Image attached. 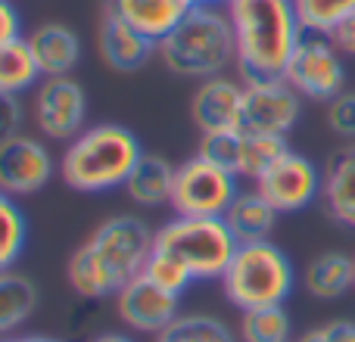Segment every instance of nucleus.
I'll use <instances>...</instances> for the list:
<instances>
[{
	"mask_svg": "<svg viewBox=\"0 0 355 342\" xmlns=\"http://www.w3.org/2000/svg\"><path fill=\"white\" fill-rule=\"evenodd\" d=\"M190 6V0H106V12L128 22L153 44H159L187 16Z\"/></svg>",
	"mask_w": 355,
	"mask_h": 342,
	"instance_id": "18",
	"label": "nucleus"
},
{
	"mask_svg": "<svg viewBox=\"0 0 355 342\" xmlns=\"http://www.w3.org/2000/svg\"><path fill=\"white\" fill-rule=\"evenodd\" d=\"M190 118L200 128V134L240 131L243 128V81L231 75L202 78L190 97Z\"/></svg>",
	"mask_w": 355,
	"mask_h": 342,
	"instance_id": "14",
	"label": "nucleus"
},
{
	"mask_svg": "<svg viewBox=\"0 0 355 342\" xmlns=\"http://www.w3.org/2000/svg\"><path fill=\"white\" fill-rule=\"evenodd\" d=\"M22 35V16L12 0H0V44Z\"/></svg>",
	"mask_w": 355,
	"mask_h": 342,
	"instance_id": "34",
	"label": "nucleus"
},
{
	"mask_svg": "<svg viewBox=\"0 0 355 342\" xmlns=\"http://www.w3.org/2000/svg\"><path fill=\"white\" fill-rule=\"evenodd\" d=\"M240 153H243V131H209V134H200L196 156L234 171V174L240 168Z\"/></svg>",
	"mask_w": 355,
	"mask_h": 342,
	"instance_id": "29",
	"label": "nucleus"
},
{
	"mask_svg": "<svg viewBox=\"0 0 355 342\" xmlns=\"http://www.w3.org/2000/svg\"><path fill=\"white\" fill-rule=\"evenodd\" d=\"M321 171H324L321 206H324L327 218L334 224L355 231V143L340 147Z\"/></svg>",
	"mask_w": 355,
	"mask_h": 342,
	"instance_id": "17",
	"label": "nucleus"
},
{
	"mask_svg": "<svg viewBox=\"0 0 355 342\" xmlns=\"http://www.w3.org/2000/svg\"><path fill=\"white\" fill-rule=\"evenodd\" d=\"M28 243V221L12 196L0 190V271L16 268Z\"/></svg>",
	"mask_w": 355,
	"mask_h": 342,
	"instance_id": "27",
	"label": "nucleus"
},
{
	"mask_svg": "<svg viewBox=\"0 0 355 342\" xmlns=\"http://www.w3.org/2000/svg\"><path fill=\"white\" fill-rule=\"evenodd\" d=\"M331 41L337 44V50L343 56H352V60H355V12L346 19L343 25H337V31L331 35Z\"/></svg>",
	"mask_w": 355,
	"mask_h": 342,
	"instance_id": "35",
	"label": "nucleus"
},
{
	"mask_svg": "<svg viewBox=\"0 0 355 342\" xmlns=\"http://www.w3.org/2000/svg\"><path fill=\"white\" fill-rule=\"evenodd\" d=\"M150 224L137 215H112L97 224L69 255L66 280L81 299H112L128 280L144 274L153 252Z\"/></svg>",
	"mask_w": 355,
	"mask_h": 342,
	"instance_id": "1",
	"label": "nucleus"
},
{
	"mask_svg": "<svg viewBox=\"0 0 355 342\" xmlns=\"http://www.w3.org/2000/svg\"><path fill=\"white\" fill-rule=\"evenodd\" d=\"M156 56L178 78H215L237 66V44L227 6L193 3L187 16L156 44Z\"/></svg>",
	"mask_w": 355,
	"mask_h": 342,
	"instance_id": "3",
	"label": "nucleus"
},
{
	"mask_svg": "<svg viewBox=\"0 0 355 342\" xmlns=\"http://www.w3.org/2000/svg\"><path fill=\"white\" fill-rule=\"evenodd\" d=\"M41 69H37L31 47L25 41V35L10 37L6 44H0V93L10 97H22V93L35 91L41 84Z\"/></svg>",
	"mask_w": 355,
	"mask_h": 342,
	"instance_id": "23",
	"label": "nucleus"
},
{
	"mask_svg": "<svg viewBox=\"0 0 355 342\" xmlns=\"http://www.w3.org/2000/svg\"><path fill=\"white\" fill-rule=\"evenodd\" d=\"M116 314L131 333L156 336L181 314V296L162 289L147 274H137L116 296Z\"/></svg>",
	"mask_w": 355,
	"mask_h": 342,
	"instance_id": "13",
	"label": "nucleus"
},
{
	"mask_svg": "<svg viewBox=\"0 0 355 342\" xmlns=\"http://www.w3.org/2000/svg\"><path fill=\"white\" fill-rule=\"evenodd\" d=\"M22 103L19 97H10V93H0V141L10 134H19L22 128Z\"/></svg>",
	"mask_w": 355,
	"mask_h": 342,
	"instance_id": "33",
	"label": "nucleus"
},
{
	"mask_svg": "<svg viewBox=\"0 0 355 342\" xmlns=\"http://www.w3.org/2000/svg\"><path fill=\"white\" fill-rule=\"evenodd\" d=\"M327 128L346 143H355V91L346 87L343 93L327 103Z\"/></svg>",
	"mask_w": 355,
	"mask_h": 342,
	"instance_id": "31",
	"label": "nucleus"
},
{
	"mask_svg": "<svg viewBox=\"0 0 355 342\" xmlns=\"http://www.w3.org/2000/svg\"><path fill=\"white\" fill-rule=\"evenodd\" d=\"M175 168L166 156L159 153H144L137 159L135 171L125 181V193L135 206L144 208H159V206H172V190H175Z\"/></svg>",
	"mask_w": 355,
	"mask_h": 342,
	"instance_id": "19",
	"label": "nucleus"
},
{
	"mask_svg": "<svg viewBox=\"0 0 355 342\" xmlns=\"http://www.w3.org/2000/svg\"><path fill=\"white\" fill-rule=\"evenodd\" d=\"M60 174V159L35 134H10L0 141V190L12 199L35 196Z\"/></svg>",
	"mask_w": 355,
	"mask_h": 342,
	"instance_id": "11",
	"label": "nucleus"
},
{
	"mask_svg": "<svg viewBox=\"0 0 355 342\" xmlns=\"http://www.w3.org/2000/svg\"><path fill=\"white\" fill-rule=\"evenodd\" d=\"M153 342H240V336L215 314L181 312L166 330L156 333Z\"/></svg>",
	"mask_w": 355,
	"mask_h": 342,
	"instance_id": "24",
	"label": "nucleus"
},
{
	"mask_svg": "<svg viewBox=\"0 0 355 342\" xmlns=\"http://www.w3.org/2000/svg\"><path fill=\"white\" fill-rule=\"evenodd\" d=\"M252 187L277 208V215H293L321 202L324 171L315 165L309 156L287 150L275 165H268L252 181Z\"/></svg>",
	"mask_w": 355,
	"mask_h": 342,
	"instance_id": "10",
	"label": "nucleus"
},
{
	"mask_svg": "<svg viewBox=\"0 0 355 342\" xmlns=\"http://www.w3.org/2000/svg\"><path fill=\"white\" fill-rule=\"evenodd\" d=\"M225 224L237 243H262L277 224V208L259 193L256 187L240 190L237 199L225 212Z\"/></svg>",
	"mask_w": 355,
	"mask_h": 342,
	"instance_id": "20",
	"label": "nucleus"
},
{
	"mask_svg": "<svg viewBox=\"0 0 355 342\" xmlns=\"http://www.w3.org/2000/svg\"><path fill=\"white\" fill-rule=\"evenodd\" d=\"M293 10L306 35L331 37L355 12V0H293Z\"/></svg>",
	"mask_w": 355,
	"mask_h": 342,
	"instance_id": "26",
	"label": "nucleus"
},
{
	"mask_svg": "<svg viewBox=\"0 0 355 342\" xmlns=\"http://www.w3.org/2000/svg\"><path fill=\"white\" fill-rule=\"evenodd\" d=\"M31 118L44 141L69 143L87 128V93L72 75L41 78L31 91Z\"/></svg>",
	"mask_w": 355,
	"mask_h": 342,
	"instance_id": "9",
	"label": "nucleus"
},
{
	"mask_svg": "<svg viewBox=\"0 0 355 342\" xmlns=\"http://www.w3.org/2000/svg\"><path fill=\"white\" fill-rule=\"evenodd\" d=\"M227 16L237 44V72L250 78H281L302 41L293 0H231Z\"/></svg>",
	"mask_w": 355,
	"mask_h": 342,
	"instance_id": "2",
	"label": "nucleus"
},
{
	"mask_svg": "<svg viewBox=\"0 0 355 342\" xmlns=\"http://www.w3.org/2000/svg\"><path fill=\"white\" fill-rule=\"evenodd\" d=\"M237 240L225 218H190L175 215L153 237V252L172 258L193 283L221 280L225 268L237 252Z\"/></svg>",
	"mask_w": 355,
	"mask_h": 342,
	"instance_id": "6",
	"label": "nucleus"
},
{
	"mask_svg": "<svg viewBox=\"0 0 355 342\" xmlns=\"http://www.w3.org/2000/svg\"><path fill=\"white\" fill-rule=\"evenodd\" d=\"M144 274H147L153 283H159L162 289H168V293H175V296H184L190 287H193V280H190V277L184 274L181 268H178V264L172 262V258L159 255V252H150V258H147V268H144Z\"/></svg>",
	"mask_w": 355,
	"mask_h": 342,
	"instance_id": "30",
	"label": "nucleus"
},
{
	"mask_svg": "<svg viewBox=\"0 0 355 342\" xmlns=\"http://www.w3.org/2000/svg\"><path fill=\"white\" fill-rule=\"evenodd\" d=\"M290 150L287 137L271 134H246L243 131V153H240V181H256L268 165H275L284 153Z\"/></svg>",
	"mask_w": 355,
	"mask_h": 342,
	"instance_id": "28",
	"label": "nucleus"
},
{
	"mask_svg": "<svg viewBox=\"0 0 355 342\" xmlns=\"http://www.w3.org/2000/svg\"><path fill=\"white\" fill-rule=\"evenodd\" d=\"M284 78L302 100L327 106L337 93L346 91V56L340 53L331 37L302 35L287 69H284Z\"/></svg>",
	"mask_w": 355,
	"mask_h": 342,
	"instance_id": "8",
	"label": "nucleus"
},
{
	"mask_svg": "<svg viewBox=\"0 0 355 342\" xmlns=\"http://www.w3.org/2000/svg\"><path fill=\"white\" fill-rule=\"evenodd\" d=\"M302 287L312 299L334 302L355 289V258L346 252H321L302 271Z\"/></svg>",
	"mask_w": 355,
	"mask_h": 342,
	"instance_id": "21",
	"label": "nucleus"
},
{
	"mask_svg": "<svg viewBox=\"0 0 355 342\" xmlns=\"http://www.w3.org/2000/svg\"><path fill=\"white\" fill-rule=\"evenodd\" d=\"M144 147L125 125H87L60 156V177L78 193H110L125 187Z\"/></svg>",
	"mask_w": 355,
	"mask_h": 342,
	"instance_id": "4",
	"label": "nucleus"
},
{
	"mask_svg": "<svg viewBox=\"0 0 355 342\" xmlns=\"http://www.w3.org/2000/svg\"><path fill=\"white\" fill-rule=\"evenodd\" d=\"M0 342H60L53 336H19V333H12V336H3Z\"/></svg>",
	"mask_w": 355,
	"mask_h": 342,
	"instance_id": "36",
	"label": "nucleus"
},
{
	"mask_svg": "<svg viewBox=\"0 0 355 342\" xmlns=\"http://www.w3.org/2000/svg\"><path fill=\"white\" fill-rule=\"evenodd\" d=\"M97 47L100 60L116 72H137L144 62H150L156 56V44L150 37H144L141 31H135L128 22H122L119 16L106 12L97 31Z\"/></svg>",
	"mask_w": 355,
	"mask_h": 342,
	"instance_id": "15",
	"label": "nucleus"
},
{
	"mask_svg": "<svg viewBox=\"0 0 355 342\" xmlns=\"http://www.w3.org/2000/svg\"><path fill=\"white\" fill-rule=\"evenodd\" d=\"M218 283L225 299L240 312L284 305L296 289V268L287 252L271 240L240 243Z\"/></svg>",
	"mask_w": 355,
	"mask_h": 342,
	"instance_id": "5",
	"label": "nucleus"
},
{
	"mask_svg": "<svg viewBox=\"0 0 355 342\" xmlns=\"http://www.w3.org/2000/svg\"><path fill=\"white\" fill-rule=\"evenodd\" d=\"M37 308V287L16 268L0 271V339L12 336Z\"/></svg>",
	"mask_w": 355,
	"mask_h": 342,
	"instance_id": "22",
	"label": "nucleus"
},
{
	"mask_svg": "<svg viewBox=\"0 0 355 342\" xmlns=\"http://www.w3.org/2000/svg\"><path fill=\"white\" fill-rule=\"evenodd\" d=\"M94 342H137V339L128 336V333H103V336H97Z\"/></svg>",
	"mask_w": 355,
	"mask_h": 342,
	"instance_id": "37",
	"label": "nucleus"
},
{
	"mask_svg": "<svg viewBox=\"0 0 355 342\" xmlns=\"http://www.w3.org/2000/svg\"><path fill=\"white\" fill-rule=\"evenodd\" d=\"M35 56L37 69L44 78H60V75H72L81 60V37L75 28L62 22H44L37 25L31 35H25Z\"/></svg>",
	"mask_w": 355,
	"mask_h": 342,
	"instance_id": "16",
	"label": "nucleus"
},
{
	"mask_svg": "<svg viewBox=\"0 0 355 342\" xmlns=\"http://www.w3.org/2000/svg\"><path fill=\"white\" fill-rule=\"evenodd\" d=\"M293 342H355V321H327V324L300 333Z\"/></svg>",
	"mask_w": 355,
	"mask_h": 342,
	"instance_id": "32",
	"label": "nucleus"
},
{
	"mask_svg": "<svg viewBox=\"0 0 355 342\" xmlns=\"http://www.w3.org/2000/svg\"><path fill=\"white\" fill-rule=\"evenodd\" d=\"M240 342H293V321L284 305L240 312Z\"/></svg>",
	"mask_w": 355,
	"mask_h": 342,
	"instance_id": "25",
	"label": "nucleus"
},
{
	"mask_svg": "<svg viewBox=\"0 0 355 342\" xmlns=\"http://www.w3.org/2000/svg\"><path fill=\"white\" fill-rule=\"evenodd\" d=\"M302 116V97L284 78L243 81V128L246 134L287 137Z\"/></svg>",
	"mask_w": 355,
	"mask_h": 342,
	"instance_id": "12",
	"label": "nucleus"
},
{
	"mask_svg": "<svg viewBox=\"0 0 355 342\" xmlns=\"http://www.w3.org/2000/svg\"><path fill=\"white\" fill-rule=\"evenodd\" d=\"M206 3H221V6H227L231 0H206Z\"/></svg>",
	"mask_w": 355,
	"mask_h": 342,
	"instance_id": "38",
	"label": "nucleus"
},
{
	"mask_svg": "<svg viewBox=\"0 0 355 342\" xmlns=\"http://www.w3.org/2000/svg\"><path fill=\"white\" fill-rule=\"evenodd\" d=\"M240 193V177L202 156H190L175 168L172 208L190 218H225Z\"/></svg>",
	"mask_w": 355,
	"mask_h": 342,
	"instance_id": "7",
	"label": "nucleus"
}]
</instances>
